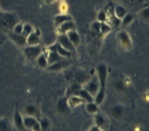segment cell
I'll return each mask as SVG.
<instances>
[{"instance_id":"6da1fadb","label":"cell","mask_w":149,"mask_h":131,"mask_svg":"<svg viewBox=\"0 0 149 131\" xmlns=\"http://www.w3.org/2000/svg\"><path fill=\"white\" fill-rule=\"evenodd\" d=\"M40 52H41V49H40V46H32L25 49L24 50V53L26 55L27 58L32 60L38 58V56L40 54Z\"/></svg>"},{"instance_id":"7a4b0ae2","label":"cell","mask_w":149,"mask_h":131,"mask_svg":"<svg viewBox=\"0 0 149 131\" xmlns=\"http://www.w3.org/2000/svg\"><path fill=\"white\" fill-rule=\"evenodd\" d=\"M97 73H98L99 84H100V89H105L106 79L107 76V69L104 65H100L97 67Z\"/></svg>"},{"instance_id":"3957f363","label":"cell","mask_w":149,"mask_h":131,"mask_svg":"<svg viewBox=\"0 0 149 131\" xmlns=\"http://www.w3.org/2000/svg\"><path fill=\"white\" fill-rule=\"evenodd\" d=\"M98 81L97 79L95 78L88 83L86 86V91L88 92L91 95H95L98 92Z\"/></svg>"},{"instance_id":"277c9868","label":"cell","mask_w":149,"mask_h":131,"mask_svg":"<svg viewBox=\"0 0 149 131\" xmlns=\"http://www.w3.org/2000/svg\"><path fill=\"white\" fill-rule=\"evenodd\" d=\"M59 43L61 47H63L68 51H73L74 50V45L70 42V40L68 36L62 35L59 37Z\"/></svg>"},{"instance_id":"5b68a950","label":"cell","mask_w":149,"mask_h":131,"mask_svg":"<svg viewBox=\"0 0 149 131\" xmlns=\"http://www.w3.org/2000/svg\"><path fill=\"white\" fill-rule=\"evenodd\" d=\"M50 49L52 51H56L61 57H70V54H71L70 51H68L63 47H61L59 44H57L54 47L51 48Z\"/></svg>"},{"instance_id":"8992f818","label":"cell","mask_w":149,"mask_h":131,"mask_svg":"<svg viewBox=\"0 0 149 131\" xmlns=\"http://www.w3.org/2000/svg\"><path fill=\"white\" fill-rule=\"evenodd\" d=\"M14 124L16 125L17 128L19 130H23L25 128L24 124H23V120L22 119L21 115H19L18 112H16V113L14 114Z\"/></svg>"},{"instance_id":"52a82bcc","label":"cell","mask_w":149,"mask_h":131,"mask_svg":"<svg viewBox=\"0 0 149 131\" xmlns=\"http://www.w3.org/2000/svg\"><path fill=\"white\" fill-rule=\"evenodd\" d=\"M61 60V57L60 56L58 53L56 52V51H51V52L49 53V57H48L47 63L49 65H52L53 63H56V62L59 61Z\"/></svg>"},{"instance_id":"ba28073f","label":"cell","mask_w":149,"mask_h":131,"mask_svg":"<svg viewBox=\"0 0 149 131\" xmlns=\"http://www.w3.org/2000/svg\"><path fill=\"white\" fill-rule=\"evenodd\" d=\"M76 95H79L80 98H83V100L86 101V102H91L93 101V97H92V95H90L88 92L86 91V90H85V89H79Z\"/></svg>"},{"instance_id":"9c48e42d","label":"cell","mask_w":149,"mask_h":131,"mask_svg":"<svg viewBox=\"0 0 149 131\" xmlns=\"http://www.w3.org/2000/svg\"><path fill=\"white\" fill-rule=\"evenodd\" d=\"M11 39L14 40V42L17 43L19 46H23L26 42V37L24 36H22L20 34H11Z\"/></svg>"},{"instance_id":"30bf717a","label":"cell","mask_w":149,"mask_h":131,"mask_svg":"<svg viewBox=\"0 0 149 131\" xmlns=\"http://www.w3.org/2000/svg\"><path fill=\"white\" fill-rule=\"evenodd\" d=\"M57 107H58V110H59L61 112H66L68 111V102H67L66 98H62L58 102V104H57Z\"/></svg>"},{"instance_id":"8fae6325","label":"cell","mask_w":149,"mask_h":131,"mask_svg":"<svg viewBox=\"0 0 149 131\" xmlns=\"http://www.w3.org/2000/svg\"><path fill=\"white\" fill-rule=\"evenodd\" d=\"M68 63L66 61H65V60H59V61L56 62V63H53V64L50 65L51 67H49V69L51 70H58L60 69H62L63 67H65L68 66Z\"/></svg>"},{"instance_id":"7c38bea8","label":"cell","mask_w":149,"mask_h":131,"mask_svg":"<svg viewBox=\"0 0 149 131\" xmlns=\"http://www.w3.org/2000/svg\"><path fill=\"white\" fill-rule=\"evenodd\" d=\"M68 37L70 40V42L73 43V45H77L79 42V37L78 36L77 33L75 32H69L68 34Z\"/></svg>"},{"instance_id":"4fadbf2b","label":"cell","mask_w":149,"mask_h":131,"mask_svg":"<svg viewBox=\"0 0 149 131\" xmlns=\"http://www.w3.org/2000/svg\"><path fill=\"white\" fill-rule=\"evenodd\" d=\"M27 42H28V43L29 44L30 46H35V45H37L39 43L38 36L36 34L32 33L29 36Z\"/></svg>"},{"instance_id":"5bb4252c","label":"cell","mask_w":149,"mask_h":131,"mask_svg":"<svg viewBox=\"0 0 149 131\" xmlns=\"http://www.w3.org/2000/svg\"><path fill=\"white\" fill-rule=\"evenodd\" d=\"M35 123H37V121L32 117H26L25 118L24 120H23L24 126L28 128H32L35 125Z\"/></svg>"},{"instance_id":"9a60e30c","label":"cell","mask_w":149,"mask_h":131,"mask_svg":"<svg viewBox=\"0 0 149 131\" xmlns=\"http://www.w3.org/2000/svg\"><path fill=\"white\" fill-rule=\"evenodd\" d=\"M105 89H100V91L97 92L96 95V98H95V102L97 104H100L102 103L103 100L104 98V95H105V91H104Z\"/></svg>"},{"instance_id":"2e32d148","label":"cell","mask_w":149,"mask_h":131,"mask_svg":"<svg viewBox=\"0 0 149 131\" xmlns=\"http://www.w3.org/2000/svg\"><path fill=\"white\" fill-rule=\"evenodd\" d=\"M38 64L40 66V67H45L47 66V60L46 58V57L44 56V54H40L37 59Z\"/></svg>"},{"instance_id":"e0dca14e","label":"cell","mask_w":149,"mask_h":131,"mask_svg":"<svg viewBox=\"0 0 149 131\" xmlns=\"http://www.w3.org/2000/svg\"><path fill=\"white\" fill-rule=\"evenodd\" d=\"M73 28V24L70 22H65L61 25V30L62 32H65L67 31H70Z\"/></svg>"},{"instance_id":"ac0fdd59","label":"cell","mask_w":149,"mask_h":131,"mask_svg":"<svg viewBox=\"0 0 149 131\" xmlns=\"http://www.w3.org/2000/svg\"><path fill=\"white\" fill-rule=\"evenodd\" d=\"M112 115H114L115 117H119L120 115L122 113V108L119 106H116L112 110Z\"/></svg>"},{"instance_id":"d6986e66","label":"cell","mask_w":149,"mask_h":131,"mask_svg":"<svg viewBox=\"0 0 149 131\" xmlns=\"http://www.w3.org/2000/svg\"><path fill=\"white\" fill-rule=\"evenodd\" d=\"M86 110H87V111H88V112H91V113H94V112H95L97 111V107L96 104H95L90 102V104H88L87 105V107H86Z\"/></svg>"},{"instance_id":"ffe728a7","label":"cell","mask_w":149,"mask_h":131,"mask_svg":"<svg viewBox=\"0 0 149 131\" xmlns=\"http://www.w3.org/2000/svg\"><path fill=\"white\" fill-rule=\"evenodd\" d=\"M23 36L26 37V36H29L31 34H32V26L30 25H25L24 28H23Z\"/></svg>"},{"instance_id":"44dd1931","label":"cell","mask_w":149,"mask_h":131,"mask_svg":"<svg viewBox=\"0 0 149 131\" xmlns=\"http://www.w3.org/2000/svg\"><path fill=\"white\" fill-rule=\"evenodd\" d=\"M84 100L81 99V98H78V97H72L70 99V104H71V106H74V105H77L78 104H80L83 102Z\"/></svg>"},{"instance_id":"7402d4cb","label":"cell","mask_w":149,"mask_h":131,"mask_svg":"<svg viewBox=\"0 0 149 131\" xmlns=\"http://www.w3.org/2000/svg\"><path fill=\"white\" fill-rule=\"evenodd\" d=\"M75 79L78 83H83L86 80V76L83 72H78V73L76 74Z\"/></svg>"},{"instance_id":"603a6c76","label":"cell","mask_w":149,"mask_h":131,"mask_svg":"<svg viewBox=\"0 0 149 131\" xmlns=\"http://www.w3.org/2000/svg\"><path fill=\"white\" fill-rule=\"evenodd\" d=\"M0 131H8V126L6 121L0 120Z\"/></svg>"},{"instance_id":"cb8c5ba5","label":"cell","mask_w":149,"mask_h":131,"mask_svg":"<svg viewBox=\"0 0 149 131\" xmlns=\"http://www.w3.org/2000/svg\"><path fill=\"white\" fill-rule=\"evenodd\" d=\"M40 128H41V130L44 131H45L48 129V128H49V121H48V120H47V119H44V120H43L42 121H41V123H40Z\"/></svg>"},{"instance_id":"d4e9b609","label":"cell","mask_w":149,"mask_h":131,"mask_svg":"<svg viewBox=\"0 0 149 131\" xmlns=\"http://www.w3.org/2000/svg\"><path fill=\"white\" fill-rule=\"evenodd\" d=\"M119 36H120V38H121V41H122L124 43L127 44V45H128V44H129V43H130V40H129V39H128L127 35L126 34L121 33V34H120Z\"/></svg>"},{"instance_id":"484cf974","label":"cell","mask_w":149,"mask_h":131,"mask_svg":"<svg viewBox=\"0 0 149 131\" xmlns=\"http://www.w3.org/2000/svg\"><path fill=\"white\" fill-rule=\"evenodd\" d=\"M116 15L119 18L123 17V16L125 15V10L121 7H117L116 9Z\"/></svg>"},{"instance_id":"4316f807","label":"cell","mask_w":149,"mask_h":131,"mask_svg":"<svg viewBox=\"0 0 149 131\" xmlns=\"http://www.w3.org/2000/svg\"><path fill=\"white\" fill-rule=\"evenodd\" d=\"M70 19L69 16H58L56 17V23L60 24V23H63L64 22L68 20V19Z\"/></svg>"},{"instance_id":"83f0119b","label":"cell","mask_w":149,"mask_h":131,"mask_svg":"<svg viewBox=\"0 0 149 131\" xmlns=\"http://www.w3.org/2000/svg\"><path fill=\"white\" fill-rule=\"evenodd\" d=\"M26 112L29 115H34V114H35V112H36V109H35V107H34V106L30 105V106H28V107H26Z\"/></svg>"},{"instance_id":"f1b7e54d","label":"cell","mask_w":149,"mask_h":131,"mask_svg":"<svg viewBox=\"0 0 149 131\" xmlns=\"http://www.w3.org/2000/svg\"><path fill=\"white\" fill-rule=\"evenodd\" d=\"M96 123L98 126H102L103 124H104L105 121H104V119L102 117L101 115H97L96 117Z\"/></svg>"},{"instance_id":"f546056e","label":"cell","mask_w":149,"mask_h":131,"mask_svg":"<svg viewBox=\"0 0 149 131\" xmlns=\"http://www.w3.org/2000/svg\"><path fill=\"white\" fill-rule=\"evenodd\" d=\"M23 25L20 24L17 25L15 27V32H16V34H20L23 32Z\"/></svg>"},{"instance_id":"4dcf8cb0","label":"cell","mask_w":149,"mask_h":131,"mask_svg":"<svg viewBox=\"0 0 149 131\" xmlns=\"http://www.w3.org/2000/svg\"><path fill=\"white\" fill-rule=\"evenodd\" d=\"M132 19V16L131 15H127L125 18H124V24H128V23H130Z\"/></svg>"},{"instance_id":"1f68e13d","label":"cell","mask_w":149,"mask_h":131,"mask_svg":"<svg viewBox=\"0 0 149 131\" xmlns=\"http://www.w3.org/2000/svg\"><path fill=\"white\" fill-rule=\"evenodd\" d=\"M32 128L33 129V130L35 131H40V129H41V128H40V125L38 122L35 123V125H34Z\"/></svg>"},{"instance_id":"d6a6232c","label":"cell","mask_w":149,"mask_h":131,"mask_svg":"<svg viewBox=\"0 0 149 131\" xmlns=\"http://www.w3.org/2000/svg\"><path fill=\"white\" fill-rule=\"evenodd\" d=\"M101 30H102V32H108L109 30V28L107 27V25H101Z\"/></svg>"},{"instance_id":"836d02e7","label":"cell","mask_w":149,"mask_h":131,"mask_svg":"<svg viewBox=\"0 0 149 131\" xmlns=\"http://www.w3.org/2000/svg\"><path fill=\"white\" fill-rule=\"evenodd\" d=\"M98 19L101 21L104 20L105 19V14H104V12H100L98 15Z\"/></svg>"},{"instance_id":"e575fe53","label":"cell","mask_w":149,"mask_h":131,"mask_svg":"<svg viewBox=\"0 0 149 131\" xmlns=\"http://www.w3.org/2000/svg\"><path fill=\"white\" fill-rule=\"evenodd\" d=\"M100 25L99 23H95V24L93 25V28L95 30H96V31H99V30H100Z\"/></svg>"},{"instance_id":"d590c367","label":"cell","mask_w":149,"mask_h":131,"mask_svg":"<svg viewBox=\"0 0 149 131\" xmlns=\"http://www.w3.org/2000/svg\"><path fill=\"white\" fill-rule=\"evenodd\" d=\"M127 2H130V3H135V2H136L137 1H138V0H126Z\"/></svg>"},{"instance_id":"8d00e7d4","label":"cell","mask_w":149,"mask_h":131,"mask_svg":"<svg viewBox=\"0 0 149 131\" xmlns=\"http://www.w3.org/2000/svg\"><path fill=\"white\" fill-rule=\"evenodd\" d=\"M117 86H118V88L119 89H121L123 86L122 84H121V83H118V84H117Z\"/></svg>"},{"instance_id":"74e56055","label":"cell","mask_w":149,"mask_h":131,"mask_svg":"<svg viewBox=\"0 0 149 131\" xmlns=\"http://www.w3.org/2000/svg\"><path fill=\"white\" fill-rule=\"evenodd\" d=\"M91 131H98V129L97 128H93L91 130Z\"/></svg>"},{"instance_id":"f35d334b","label":"cell","mask_w":149,"mask_h":131,"mask_svg":"<svg viewBox=\"0 0 149 131\" xmlns=\"http://www.w3.org/2000/svg\"><path fill=\"white\" fill-rule=\"evenodd\" d=\"M98 131H101V130H98Z\"/></svg>"}]
</instances>
